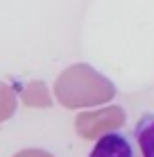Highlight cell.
Listing matches in <instances>:
<instances>
[{
    "label": "cell",
    "instance_id": "obj_2",
    "mask_svg": "<svg viewBox=\"0 0 154 157\" xmlns=\"http://www.w3.org/2000/svg\"><path fill=\"white\" fill-rule=\"evenodd\" d=\"M134 141L141 157H154V114H143L134 125Z\"/></svg>",
    "mask_w": 154,
    "mask_h": 157
},
{
    "label": "cell",
    "instance_id": "obj_1",
    "mask_svg": "<svg viewBox=\"0 0 154 157\" xmlns=\"http://www.w3.org/2000/svg\"><path fill=\"white\" fill-rule=\"evenodd\" d=\"M88 157H141L138 148H136V141L134 137L125 132H107L95 141L93 150Z\"/></svg>",
    "mask_w": 154,
    "mask_h": 157
}]
</instances>
